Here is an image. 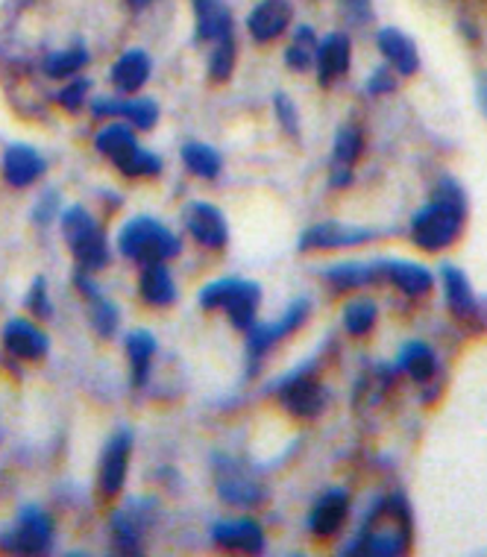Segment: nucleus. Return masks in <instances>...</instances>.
<instances>
[{
  "label": "nucleus",
  "mask_w": 487,
  "mask_h": 557,
  "mask_svg": "<svg viewBox=\"0 0 487 557\" xmlns=\"http://www.w3.org/2000/svg\"><path fill=\"white\" fill-rule=\"evenodd\" d=\"M411 546V508L405 496L393 493L373 505V510L364 519L358 537L346 552L353 555H376L393 557L402 555Z\"/></svg>",
  "instance_id": "1"
},
{
  "label": "nucleus",
  "mask_w": 487,
  "mask_h": 557,
  "mask_svg": "<svg viewBox=\"0 0 487 557\" xmlns=\"http://www.w3.org/2000/svg\"><path fill=\"white\" fill-rule=\"evenodd\" d=\"M467 214V200L455 180H440L435 200L426 202L411 221V238L426 252L447 250L459 238L461 223Z\"/></svg>",
  "instance_id": "2"
},
{
  "label": "nucleus",
  "mask_w": 487,
  "mask_h": 557,
  "mask_svg": "<svg viewBox=\"0 0 487 557\" xmlns=\"http://www.w3.org/2000/svg\"><path fill=\"white\" fill-rule=\"evenodd\" d=\"M118 250L121 256L142 264H156V261L173 259L180 252V240L173 235L165 223L154 221V218H133L126 221L118 232Z\"/></svg>",
  "instance_id": "3"
},
{
  "label": "nucleus",
  "mask_w": 487,
  "mask_h": 557,
  "mask_svg": "<svg viewBox=\"0 0 487 557\" xmlns=\"http://www.w3.org/2000/svg\"><path fill=\"white\" fill-rule=\"evenodd\" d=\"M261 288L247 278H218L200 290V306L206 311H227V318L239 332H247L256 323Z\"/></svg>",
  "instance_id": "4"
},
{
  "label": "nucleus",
  "mask_w": 487,
  "mask_h": 557,
  "mask_svg": "<svg viewBox=\"0 0 487 557\" xmlns=\"http://www.w3.org/2000/svg\"><path fill=\"white\" fill-rule=\"evenodd\" d=\"M97 150L109 156L115 168L126 176H159L162 173V159L150 150H142L135 141L133 129L126 124L104 126L95 138Z\"/></svg>",
  "instance_id": "5"
},
{
  "label": "nucleus",
  "mask_w": 487,
  "mask_h": 557,
  "mask_svg": "<svg viewBox=\"0 0 487 557\" xmlns=\"http://www.w3.org/2000/svg\"><path fill=\"white\" fill-rule=\"evenodd\" d=\"M215 487L220 499L232 508H256L258 502L265 499V487L244 470V463L230 455L215 458Z\"/></svg>",
  "instance_id": "6"
},
{
  "label": "nucleus",
  "mask_w": 487,
  "mask_h": 557,
  "mask_svg": "<svg viewBox=\"0 0 487 557\" xmlns=\"http://www.w3.org/2000/svg\"><path fill=\"white\" fill-rule=\"evenodd\" d=\"M279 403L288 413H294L300 420H315L326 411L329 391L308 373V367H303V370L285 375V382L279 385Z\"/></svg>",
  "instance_id": "7"
},
{
  "label": "nucleus",
  "mask_w": 487,
  "mask_h": 557,
  "mask_svg": "<svg viewBox=\"0 0 487 557\" xmlns=\"http://www.w3.org/2000/svg\"><path fill=\"white\" fill-rule=\"evenodd\" d=\"M156 502L150 499H130L121 510L112 513L109 529H112V540H115L118 552L126 555H138L142 552L144 531L154 525Z\"/></svg>",
  "instance_id": "8"
},
{
  "label": "nucleus",
  "mask_w": 487,
  "mask_h": 557,
  "mask_svg": "<svg viewBox=\"0 0 487 557\" xmlns=\"http://www.w3.org/2000/svg\"><path fill=\"white\" fill-rule=\"evenodd\" d=\"M50 540H53V519L39 505H24L15 529L7 534V548L21 555H41L50 548Z\"/></svg>",
  "instance_id": "9"
},
{
  "label": "nucleus",
  "mask_w": 487,
  "mask_h": 557,
  "mask_svg": "<svg viewBox=\"0 0 487 557\" xmlns=\"http://www.w3.org/2000/svg\"><path fill=\"white\" fill-rule=\"evenodd\" d=\"M306 318H308V299H296V302L288 306V311L277 320V323H270V326H256V323H253V326L247 329V356L249 361H253V370H256L258 358L268 356L270 346H277L282 337L296 332V329L306 323Z\"/></svg>",
  "instance_id": "10"
},
{
  "label": "nucleus",
  "mask_w": 487,
  "mask_h": 557,
  "mask_svg": "<svg viewBox=\"0 0 487 557\" xmlns=\"http://www.w3.org/2000/svg\"><path fill=\"white\" fill-rule=\"evenodd\" d=\"M182 221H185V230L192 232V238H197V244L209 247V250H223V247L230 244L227 218H223L218 206H211V202H188V206L182 209Z\"/></svg>",
  "instance_id": "11"
},
{
  "label": "nucleus",
  "mask_w": 487,
  "mask_h": 557,
  "mask_svg": "<svg viewBox=\"0 0 487 557\" xmlns=\"http://www.w3.org/2000/svg\"><path fill=\"white\" fill-rule=\"evenodd\" d=\"M376 232L364 230V226H353V223H338V221H326L315 223L303 232L300 238V250L312 252V250H344V247H358L364 240H370Z\"/></svg>",
  "instance_id": "12"
},
{
  "label": "nucleus",
  "mask_w": 487,
  "mask_h": 557,
  "mask_svg": "<svg viewBox=\"0 0 487 557\" xmlns=\"http://www.w3.org/2000/svg\"><path fill=\"white\" fill-rule=\"evenodd\" d=\"M130 455H133V432L121 429L106 443L104 458H100V491L104 496H121L130 470Z\"/></svg>",
  "instance_id": "13"
},
{
  "label": "nucleus",
  "mask_w": 487,
  "mask_h": 557,
  "mask_svg": "<svg viewBox=\"0 0 487 557\" xmlns=\"http://www.w3.org/2000/svg\"><path fill=\"white\" fill-rule=\"evenodd\" d=\"M350 62H353V41H350L346 33H329L324 41H317L315 67L317 79H320L324 88H329L332 83L346 77Z\"/></svg>",
  "instance_id": "14"
},
{
  "label": "nucleus",
  "mask_w": 487,
  "mask_h": 557,
  "mask_svg": "<svg viewBox=\"0 0 487 557\" xmlns=\"http://www.w3.org/2000/svg\"><path fill=\"white\" fill-rule=\"evenodd\" d=\"M92 115L100 117H126L130 124L138 129H154L159 121V103L150 97H138V100H118V97H95L92 103Z\"/></svg>",
  "instance_id": "15"
},
{
  "label": "nucleus",
  "mask_w": 487,
  "mask_h": 557,
  "mask_svg": "<svg viewBox=\"0 0 487 557\" xmlns=\"http://www.w3.org/2000/svg\"><path fill=\"white\" fill-rule=\"evenodd\" d=\"M209 534L211 543L223 548H235V552H247V555L265 552V531L256 519H218Z\"/></svg>",
  "instance_id": "16"
},
{
  "label": "nucleus",
  "mask_w": 487,
  "mask_h": 557,
  "mask_svg": "<svg viewBox=\"0 0 487 557\" xmlns=\"http://www.w3.org/2000/svg\"><path fill=\"white\" fill-rule=\"evenodd\" d=\"M3 346L10 356L21 358V361H39L48 356L50 337L36 323L15 318L3 326Z\"/></svg>",
  "instance_id": "17"
},
{
  "label": "nucleus",
  "mask_w": 487,
  "mask_h": 557,
  "mask_svg": "<svg viewBox=\"0 0 487 557\" xmlns=\"http://www.w3.org/2000/svg\"><path fill=\"white\" fill-rule=\"evenodd\" d=\"M291 15H294V10H291L288 0H261V3H256V10L249 12V36L258 45H268V41L279 39L285 33L288 24H291Z\"/></svg>",
  "instance_id": "18"
},
{
  "label": "nucleus",
  "mask_w": 487,
  "mask_h": 557,
  "mask_svg": "<svg viewBox=\"0 0 487 557\" xmlns=\"http://www.w3.org/2000/svg\"><path fill=\"white\" fill-rule=\"evenodd\" d=\"M364 150V138L355 126H341L334 133V147H332V176L329 185L332 188H344L353 183V168L358 162V156Z\"/></svg>",
  "instance_id": "19"
},
{
  "label": "nucleus",
  "mask_w": 487,
  "mask_h": 557,
  "mask_svg": "<svg viewBox=\"0 0 487 557\" xmlns=\"http://www.w3.org/2000/svg\"><path fill=\"white\" fill-rule=\"evenodd\" d=\"M0 164H3V176H7V183L12 188H27V185L41 180L45 171H48V164L39 156V150H33L29 145H10Z\"/></svg>",
  "instance_id": "20"
},
{
  "label": "nucleus",
  "mask_w": 487,
  "mask_h": 557,
  "mask_svg": "<svg viewBox=\"0 0 487 557\" xmlns=\"http://www.w3.org/2000/svg\"><path fill=\"white\" fill-rule=\"evenodd\" d=\"M440 285H443V297H447L449 311L461 320H473L478 318V299L470 288L467 273L455 264H443L440 268Z\"/></svg>",
  "instance_id": "21"
},
{
  "label": "nucleus",
  "mask_w": 487,
  "mask_h": 557,
  "mask_svg": "<svg viewBox=\"0 0 487 557\" xmlns=\"http://www.w3.org/2000/svg\"><path fill=\"white\" fill-rule=\"evenodd\" d=\"M376 45L382 50V57L388 59V65L402 74V77H411V74H417L421 71V53H417V45L400 33L397 27H382L379 29V36H376Z\"/></svg>",
  "instance_id": "22"
},
{
  "label": "nucleus",
  "mask_w": 487,
  "mask_h": 557,
  "mask_svg": "<svg viewBox=\"0 0 487 557\" xmlns=\"http://www.w3.org/2000/svg\"><path fill=\"white\" fill-rule=\"evenodd\" d=\"M346 513H350L346 491H329L315 502V508L308 513V529L315 537H332L344 525Z\"/></svg>",
  "instance_id": "23"
},
{
  "label": "nucleus",
  "mask_w": 487,
  "mask_h": 557,
  "mask_svg": "<svg viewBox=\"0 0 487 557\" xmlns=\"http://www.w3.org/2000/svg\"><path fill=\"white\" fill-rule=\"evenodd\" d=\"M379 268H382L385 282H391L405 297H423L431 290V273L417 261L379 259Z\"/></svg>",
  "instance_id": "24"
},
{
  "label": "nucleus",
  "mask_w": 487,
  "mask_h": 557,
  "mask_svg": "<svg viewBox=\"0 0 487 557\" xmlns=\"http://www.w3.org/2000/svg\"><path fill=\"white\" fill-rule=\"evenodd\" d=\"M197 41H218L232 33V12L223 0H192Z\"/></svg>",
  "instance_id": "25"
},
{
  "label": "nucleus",
  "mask_w": 487,
  "mask_h": 557,
  "mask_svg": "<svg viewBox=\"0 0 487 557\" xmlns=\"http://www.w3.org/2000/svg\"><path fill=\"white\" fill-rule=\"evenodd\" d=\"M324 276L332 282L334 288L353 290V288H367V285H376V282H382V268H379V259H373V261H341V264H332V268H326Z\"/></svg>",
  "instance_id": "26"
},
{
  "label": "nucleus",
  "mask_w": 487,
  "mask_h": 557,
  "mask_svg": "<svg viewBox=\"0 0 487 557\" xmlns=\"http://www.w3.org/2000/svg\"><path fill=\"white\" fill-rule=\"evenodd\" d=\"M109 77L121 95H135L150 77V57L144 50H126L124 57H118Z\"/></svg>",
  "instance_id": "27"
},
{
  "label": "nucleus",
  "mask_w": 487,
  "mask_h": 557,
  "mask_svg": "<svg viewBox=\"0 0 487 557\" xmlns=\"http://www.w3.org/2000/svg\"><path fill=\"white\" fill-rule=\"evenodd\" d=\"M138 290H142V299L147 306H171L173 299H176V288H173V278L168 273L162 261H156V264H147L142 273V282H138Z\"/></svg>",
  "instance_id": "28"
},
{
  "label": "nucleus",
  "mask_w": 487,
  "mask_h": 557,
  "mask_svg": "<svg viewBox=\"0 0 487 557\" xmlns=\"http://www.w3.org/2000/svg\"><path fill=\"white\" fill-rule=\"evenodd\" d=\"M126 356H130V367H133V385L142 387L150 375V364H154L156 337L147 329H133L126 335Z\"/></svg>",
  "instance_id": "29"
},
{
  "label": "nucleus",
  "mask_w": 487,
  "mask_h": 557,
  "mask_svg": "<svg viewBox=\"0 0 487 557\" xmlns=\"http://www.w3.org/2000/svg\"><path fill=\"white\" fill-rule=\"evenodd\" d=\"M435 352H431L429 344H423V341H409V344L400 349V370L402 373H409L414 382H429L431 375H435Z\"/></svg>",
  "instance_id": "30"
},
{
  "label": "nucleus",
  "mask_w": 487,
  "mask_h": 557,
  "mask_svg": "<svg viewBox=\"0 0 487 557\" xmlns=\"http://www.w3.org/2000/svg\"><path fill=\"white\" fill-rule=\"evenodd\" d=\"M41 65H45V74L53 79L74 77V74H80L88 65V50L83 45H74V48L68 50H53V53L45 57Z\"/></svg>",
  "instance_id": "31"
},
{
  "label": "nucleus",
  "mask_w": 487,
  "mask_h": 557,
  "mask_svg": "<svg viewBox=\"0 0 487 557\" xmlns=\"http://www.w3.org/2000/svg\"><path fill=\"white\" fill-rule=\"evenodd\" d=\"M182 162L200 180H215L220 173V153L215 147L203 145V141H188L182 147Z\"/></svg>",
  "instance_id": "32"
},
{
  "label": "nucleus",
  "mask_w": 487,
  "mask_h": 557,
  "mask_svg": "<svg viewBox=\"0 0 487 557\" xmlns=\"http://www.w3.org/2000/svg\"><path fill=\"white\" fill-rule=\"evenodd\" d=\"M71 252H74V259H77L80 268L88 270V273L104 270L106 264H109V247H106V238L104 232H100V226L83 240H77V244L71 247Z\"/></svg>",
  "instance_id": "33"
},
{
  "label": "nucleus",
  "mask_w": 487,
  "mask_h": 557,
  "mask_svg": "<svg viewBox=\"0 0 487 557\" xmlns=\"http://www.w3.org/2000/svg\"><path fill=\"white\" fill-rule=\"evenodd\" d=\"M315 57H317V36L312 27H296L294 29V39L288 45L285 50V62L294 71H308V67L315 65Z\"/></svg>",
  "instance_id": "34"
},
{
  "label": "nucleus",
  "mask_w": 487,
  "mask_h": 557,
  "mask_svg": "<svg viewBox=\"0 0 487 557\" xmlns=\"http://www.w3.org/2000/svg\"><path fill=\"white\" fill-rule=\"evenodd\" d=\"M376 318H379V308H376L373 299H353V302H346L344 326L350 335H367L376 326Z\"/></svg>",
  "instance_id": "35"
},
{
  "label": "nucleus",
  "mask_w": 487,
  "mask_h": 557,
  "mask_svg": "<svg viewBox=\"0 0 487 557\" xmlns=\"http://www.w3.org/2000/svg\"><path fill=\"white\" fill-rule=\"evenodd\" d=\"M232 67H235V39L230 33V36L215 41V50L209 57V77L215 83H227L232 77Z\"/></svg>",
  "instance_id": "36"
},
{
  "label": "nucleus",
  "mask_w": 487,
  "mask_h": 557,
  "mask_svg": "<svg viewBox=\"0 0 487 557\" xmlns=\"http://www.w3.org/2000/svg\"><path fill=\"white\" fill-rule=\"evenodd\" d=\"M92 302V323H95V329L100 332L104 337L115 335L118 329V308L109 302V299H104L100 294H95V297L88 299Z\"/></svg>",
  "instance_id": "37"
},
{
  "label": "nucleus",
  "mask_w": 487,
  "mask_h": 557,
  "mask_svg": "<svg viewBox=\"0 0 487 557\" xmlns=\"http://www.w3.org/2000/svg\"><path fill=\"white\" fill-rule=\"evenodd\" d=\"M88 88H92V83H88V79H74L71 86H65L62 91H59L57 103L65 109V112H80V109H83V103H86Z\"/></svg>",
  "instance_id": "38"
},
{
  "label": "nucleus",
  "mask_w": 487,
  "mask_h": 557,
  "mask_svg": "<svg viewBox=\"0 0 487 557\" xmlns=\"http://www.w3.org/2000/svg\"><path fill=\"white\" fill-rule=\"evenodd\" d=\"M27 308L41 320H48L50 314H53V311H50L53 306H50V299H48V285H45V278L41 276L36 278V282H33V288H29Z\"/></svg>",
  "instance_id": "39"
},
{
  "label": "nucleus",
  "mask_w": 487,
  "mask_h": 557,
  "mask_svg": "<svg viewBox=\"0 0 487 557\" xmlns=\"http://www.w3.org/2000/svg\"><path fill=\"white\" fill-rule=\"evenodd\" d=\"M397 86H400V83H397V74H393L391 67H376L370 83H367V91L376 97H382V95H393Z\"/></svg>",
  "instance_id": "40"
},
{
  "label": "nucleus",
  "mask_w": 487,
  "mask_h": 557,
  "mask_svg": "<svg viewBox=\"0 0 487 557\" xmlns=\"http://www.w3.org/2000/svg\"><path fill=\"white\" fill-rule=\"evenodd\" d=\"M273 103H277V115H279V121H282V129L296 138V135H300V115H296V107L291 103V100H288L285 95H277V100H273Z\"/></svg>",
  "instance_id": "41"
},
{
  "label": "nucleus",
  "mask_w": 487,
  "mask_h": 557,
  "mask_svg": "<svg viewBox=\"0 0 487 557\" xmlns=\"http://www.w3.org/2000/svg\"><path fill=\"white\" fill-rule=\"evenodd\" d=\"M57 209H59V197L53 191H48L45 197H41V202L33 209V221L36 223H50V221H57Z\"/></svg>",
  "instance_id": "42"
},
{
  "label": "nucleus",
  "mask_w": 487,
  "mask_h": 557,
  "mask_svg": "<svg viewBox=\"0 0 487 557\" xmlns=\"http://www.w3.org/2000/svg\"><path fill=\"white\" fill-rule=\"evenodd\" d=\"M478 100H482V109L487 112V77L482 79V86H478Z\"/></svg>",
  "instance_id": "43"
},
{
  "label": "nucleus",
  "mask_w": 487,
  "mask_h": 557,
  "mask_svg": "<svg viewBox=\"0 0 487 557\" xmlns=\"http://www.w3.org/2000/svg\"><path fill=\"white\" fill-rule=\"evenodd\" d=\"M126 3H133V7H144V3H150V0H126Z\"/></svg>",
  "instance_id": "44"
}]
</instances>
